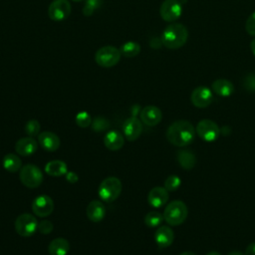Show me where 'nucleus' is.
Listing matches in <instances>:
<instances>
[{
  "mask_svg": "<svg viewBox=\"0 0 255 255\" xmlns=\"http://www.w3.org/2000/svg\"><path fill=\"white\" fill-rule=\"evenodd\" d=\"M195 128L186 120H179L172 123L166 130L167 140L178 147L190 144L195 137Z\"/></svg>",
  "mask_w": 255,
  "mask_h": 255,
  "instance_id": "1",
  "label": "nucleus"
},
{
  "mask_svg": "<svg viewBox=\"0 0 255 255\" xmlns=\"http://www.w3.org/2000/svg\"><path fill=\"white\" fill-rule=\"evenodd\" d=\"M188 39V30L181 23H171L167 25L162 31L160 42L161 44L170 50H176L181 48Z\"/></svg>",
  "mask_w": 255,
  "mask_h": 255,
  "instance_id": "2",
  "label": "nucleus"
},
{
  "mask_svg": "<svg viewBox=\"0 0 255 255\" xmlns=\"http://www.w3.org/2000/svg\"><path fill=\"white\" fill-rule=\"evenodd\" d=\"M188 214V209L185 203L181 200H173L168 203L163 211V219L170 226L182 224Z\"/></svg>",
  "mask_w": 255,
  "mask_h": 255,
  "instance_id": "3",
  "label": "nucleus"
},
{
  "mask_svg": "<svg viewBox=\"0 0 255 255\" xmlns=\"http://www.w3.org/2000/svg\"><path fill=\"white\" fill-rule=\"evenodd\" d=\"M122 189L123 186L121 180L116 176H109L103 179L100 183L98 193L104 202L111 203L121 195Z\"/></svg>",
  "mask_w": 255,
  "mask_h": 255,
  "instance_id": "4",
  "label": "nucleus"
},
{
  "mask_svg": "<svg viewBox=\"0 0 255 255\" xmlns=\"http://www.w3.org/2000/svg\"><path fill=\"white\" fill-rule=\"evenodd\" d=\"M121 57L122 54L120 49L108 45L98 49L95 54V61L100 67L111 68L120 62Z\"/></svg>",
  "mask_w": 255,
  "mask_h": 255,
  "instance_id": "5",
  "label": "nucleus"
},
{
  "mask_svg": "<svg viewBox=\"0 0 255 255\" xmlns=\"http://www.w3.org/2000/svg\"><path fill=\"white\" fill-rule=\"evenodd\" d=\"M19 178L24 186L36 188L43 182V172L37 165L28 163L21 167Z\"/></svg>",
  "mask_w": 255,
  "mask_h": 255,
  "instance_id": "6",
  "label": "nucleus"
},
{
  "mask_svg": "<svg viewBox=\"0 0 255 255\" xmlns=\"http://www.w3.org/2000/svg\"><path fill=\"white\" fill-rule=\"evenodd\" d=\"M38 220L31 213H22L15 220V230L22 237H30L38 230Z\"/></svg>",
  "mask_w": 255,
  "mask_h": 255,
  "instance_id": "7",
  "label": "nucleus"
},
{
  "mask_svg": "<svg viewBox=\"0 0 255 255\" xmlns=\"http://www.w3.org/2000/svg\"><path fill=\"white\" fill-rule=\"evenodd\" d=\"M196 133L204 141L212 142L216 140L220 134V128L217 124L211 120H201L195 128Z\"/></svg>",
  "mask_w": 255,
  "mask_h": 255,
  "instance_id": "8",
  "label": "nucleus"
},
{
  "mask_svg": "<svg viewBox=\"0 0 255 255\" xmlns=\"http://www.w3.org/2000/svg\"><path fill=\"white\" fill-rule=\"evenodd\" d=\"M182 6L178 0H164L159 8V15L162 20L173 23L180 18Z\"/></svg>",
  "mask_w": 255,
  "mask_h": 255,
  "instance_id": "9",
  "label": "nucleus"
},
{
  "mask_svg": "<svg viewBox=\"0 0 255 255\" xmlns=\"http://www.w3.org/2000/svg\"><path fill=\"white\" fill-rule=\"evenodd\" d=\"M71 14V4L68 0H54L48 8V16L53 21H63Z\"/></svg>",
  "mask_w": 255,
  "mask_h": 255,
  "instance_id": "10",
  "label": "nucleus"
},
{
  "mask_svg": "<svg viewBox=\"0 0 255 255\" xmlns=\"http://www.w3.org/2000/svg\"><path fill=\"white\" fill-rule=\"evenodd\" d=\"M33 213L38 217H47L54 210V201L47 194H40L32 202Z\"/></svg>",
  "mask_w": 255,
  "mask_h": 255,
  "instance_id": "11",
  "label": "nucleus"
},
{
  "mask_svg": "<svg viewBox=\"0 0 255 255\" xmlns=\"http://www.w3.org/2000/svg\"><path fill=\"white\" fill-rule=\"evenodd\" d=\"M192 105L199 109L207 108L213 102V93L210 89L204 86L195 88L190 96Z\"/></svg>",
  "mask_w": 255,
  "mask_h": 255,
  "instance_id": "12",
  "label": "nucleus"
},
{
  "mask_svg": "<svg viewBox=\"0 0 255 255\" xmlns=\"http://www.w3.org/2000/svg\"><path fill=\"white\" fill-rule=\"evenodd\" d=\"M123 131L125 138L133 141L139 137L142 131V123L136 117L132 116L127 119L123 124Z\"/></svg>",
  "mask_w": 255,
  "mask_h": 255,
  "instance_id": "13",
  "label": "nucleus"
},
{
  "mask_svg": "<svg viewBox=\"0 0 255 255\" xmlns=\"http://www.w3.org/2000/svg\"><path fill=\"white\" fill-rule=\"evenodd\" d=\"M139 118L142 124L148 127H154L161 121L162 114L161 111L155 106L144 107L139 114Z\"/></svg>",
  "mask_w": 255,
  "mask_h": 255,
  "instance_id": "14",
  "label": "nucleus"
},
{
  "mask_svg": "<svg viewBox=\"0 0 255 255\" xmlns=\"http://www.w3.org/2000/svg\"><path fill=\"white\" fill-rule=\"evenodd\" d=\"M38 148V142L32 136H25L17 140L15 144V150L18 155L29 156L36 152Z\"/></svg>",
  "mask_w": 255,
  "mask_h": 255,
  "instance_id": "15",
  "label": "nucleus"
},
{
  "mask_svg": "<svg viewBox=\"0 0 255 255\" xmlns=\"http://www.w3.org/2000/svg\"><path fill=\"white\" fill-rule=\"evenodd\" d=\"M168 200V191L161 186L151 188L147 194V201L154 208L162 207Z\"/></svg>",
  "mask_w": 255,
  "mask_h": 255,
  "instance_id": "16",
  "label": "nucleus"
},
{
  "mask_svg": "<svg viewBox=\"0 0 255 255\" xmlns=\"http://www.w3.org/2000/svg\"><path fill=\"white\" fill-rule=\"evenodd\" d=\"M39 144L47 151H56L61 144L59 136L49 130L42 131L38 135Z\"/></svg>",
  "mask_w": 255,
  "mask_h": 255,
  "instance_id": "17",
  "label": "nucleus"
},
{
  "mask_svg": "<svg viewBox=\"0 0 255 255\" xmlns=\"http://www.w3.org/2000/svg\"><path fill=\"white\" fill-rule=\"evenodd\" d=\"M174 240L173 230L165 225L157 227L154 233V241L159 248H166L172 244Z\"/></svg>",
  "mask_w": 255,
  "mask_h": 255,
  "instance_id": "18",
  "label": "nucleus"
},
{
  "mask_svg": "<svg viewBox=\"0 0 255 255\" xmlns=\"http://www.w3.org/2000/svg\"><path fill=\"white\" fill-rule=\"evenodd\" d=\"M87 216L93 222H100L106 216V206L100 200H92L87 206Z\"/></svg>",
  "mask_w": 255,
  "mask_h": 255,
  "instance_id": "19",
  "label": "nucleus"
},
{
  "mask_svg": "<svg viewBox=\"0 0 255 255\" xmlns=\"http://www.w3.org/2000/svg\"><path fill=\"white\" fill-rule=\"evenodd\" d=\"M105 146L111 150H119L125 144V135L118 130H110L104 137Z\"/></svg>",
  "mask_w": 255,
  "mask_h": 255,
  "instance_id": "20",
  "label": "nucleus"
},
{
  "mask_svg": "<svg viewBox=\"0 0 255 255\" xmlns=\"http://www.w3.org/2000/svg\"><path fill=\"white\" fill-rule=\"evenodd\" d=\"M212 92L220 97H229L234 92L233 84L227 79H217L212 83Z\"/></svg>",
  "mask_w": 255,
  "mask_h": 255,
  "instance_id": "21",
  "label": "nucleus"
},
{
  "mask_svg": "<svg viewBox=\"0 0 255 255\" xmlns=\"http://www.w3.org/2000/svg\"><path fill=\"white\" fill-rule=\"evenodd\" d=\"M70 250V243L67 239L58 237L52 240L48 246L50 255H67Z\"/></svg>",
  "mask_w": 255,
  "mask_h": 255,
  "instance_id": "22",
  "label": "nucleus"
},
{
  "mask_svg": "<svg viewBox=\"0 0 255 255\" xmlns=\"http://www.w3.org/2000/svg\"><path fill=\"white\" fill-rule=\"evenodd\" d=\"M176 159L179 165L186 169H192L196 164V156L195 154L187 149H180L176 153Z\"/></svg>",
  "mask_w": 255,
  "mask_h": 255,
  "instance_id": "23",
  "label": "nucleus"
},
{
  "mask_svg": "<svg viewBox=\"0 0 255 255\" xmlns=\"http://www.w3.org/2000/svg\"><path fill=\"white\" fill-rule=\"evenodd\" d=\"M68 171V167L65 161L60 159L50 160L45 165V172L51 176H62Z\"/></svg>",
  "mask_w": 255,
  "mask_h": 255,
  "instance_id": "24",
  "label": "nucleus"
},
{
  "mask_svg": "<svg viewBox=\"0 0 255 255\" xmlns=\"http://www.w3.org/2000/svg\"><path fill=\"white\" fill-rule=\"evenodd\" d=\"M3 167L8 172H16L21 169L22 161L21 158L15 153H7L2 159Z\"/></svg>",
  "mask_w": 255,
  "mask_h": 255,
  "instance_id": "25",
  "label": "nucleus"
},
{
  "mask_svg": "<svg viewBox=\"0 0 255 255\" xmlns=\"http://www.w3.org/2000/svg\"><path fill=\"white\" fill-rule=\"evenodd\" d=\"M120 51L122 56L126 58H132L139 54L140 45L134 41H128L121 46Z\"/></svg>",
  "mask_w": 255,
  "mask_h": 255,
  "instance_id": "26",
  "label": "nucleus"
},
{
  "mask_svg": "<svg viewBox=\"0 0 255 255\" xmlns=\"http://www.w3.org/2000/svg\"><path fill=\"white\" fill-rule=\"evenodd\" d=\"M163 220V214L157 211H150L144 216V224L149 228L158 227Z\"/></svg>",
  "mask_w": 255,
  "mask_h": 255,
  "instance_id": "27",
  "label": "nucleus"
},
{
  "mask_svg": "<svg viewBox=\"0 0 255 255\" xmlns=\"http://www.w3.org/2000/svg\"><path fill=\"white\" fill-rule=\"evenodd\" d=\"M102 5V0H85L83 7V14L87 17L92 16Z\"/></svg>",
  "mask_w": 255,
  "mask_h": 255,
  "instance_id": "28",
  "label": "nucleus"
},
{
  "mask_svg": "<svg viewBox=\"0 0 255 255\" xmlns=\"http://www.w3.org/2000/svg\"><path fill=\"white\" fill-rule=\"evenodd\" d=\"M41 126L40 123L37 120H30L26 123L25 125V132L27 133L28 136H38L40 133Z\"/></svg>",
  "mask_w": 255,
  "mask_h": 255,
  "instance_id": "29",
  "label": "nucleus"
},
{
  "mask_svg": "<svg viewBox=\"0 0 255 255\" xmlns=\"http://www.w3.org/2000/svg\"><path fill=\"white\" fill-rule=\"evenodd\" d=\"M75 121H76L77 126H79L80 128H88L92 125V122H93L90 114L88 112H85V111L79 112L76 115Z\"/></svg>",
  "mask_w": 255,
  "mask_h": 255,
  "instance_id": "30",
  "label": "nucleus"
},
{
  "mask_svg": "<svg viewBox=\"0 0 255 255\" xmlns=\"http://www.w3.org/2000/svg\"><path fill=\"white\" fill-rule=\"evenodd\" d=\"M181 184V180L179 178V176L177 175H169L165 180H164V185L163 187L167 190V191H175L176 189H178V187Z\"/></svg>",
  "mask_w": 255,
  "mask_h": 255,
  "instance_id": "31",
  "label": "nucleus"
},
{
  "mask_svg": "<svg viewBox=\"0 0 255 255\" xmlns=\"http://www.w3.org/2000/svg\"><path fill=\"white\" fill-rule=\"evenodd\" d=\"M91 126H92V128L95 131L100 132V131H104V130L108 129L109 127H110V124H109V122L105 118L97 117L96 119L93 120Z\"/></svg>",
  "mask_w": 255,
  "mask_h": 255,
  "instance_id": "32",
  "label": "nucleus"
},
{
  "mask_svg": "<svg viewBox=\"0 0 255 255\" xmlns=\"http://www.w3.org/2000/svg\"><path fill=\"white\" fill-rule=\"evenodd\" d=\"M53 223L48 219H43L38 223V231L41 234L48 235L53 231Z\"/></svg>",
  "mask_w": 255,
  "mask_h": 255,
  "instance_id": "33",
  "label": "nucleus"
},
{
  "mask_svg": "<svg viewBox=\"0 0 255 255\" xmlns=\"http://www.w3.org/2000/svg\"><path fill=\"white\" fill-rule=\"evenodd\" d=\"M245 30L248 35L255 37V12L251 13L246 20Z\"/></svg>",
  "mask_w": 255,
  "mask_h": 255,
  "instance_id": "34",
  "label": "nucleus"
},
{
  "mask_svg": "<svg viewBox=\"0 0 255 255\" xmlns=\"http://www.w3.org/2000/svg\"><path fill=\"white\" fill-rule=\"evenodd\" d=\"M243 87L249 92L255 91V74L254 73H250L244 78Z\"/></svg>",
  "mask_w": 255,
  "mask_h": 255,
  "instance_id": "35",
  "label": "nucleus"
},
{
  "mask_svg": "<svg viewBox=\"0 0 255 255\" xmlns=\"http://www.w3.org/2000/svg\"><path fill=\"white\" fill-rule=\"evenodd\" d=\"M65 176H66V180L68 182H70V183H75V182H77L79 180L78 174L76 172H74V171H67Z\"/></svg>",
  "mask_w": 255,
  "mask_h": 255,
  "instance_id": "36",
  "label": "nucleus"
},
{
  "mask_svg": "<svg viewBox=\"0 0 255 255\" xmlns=\"http://www.w3.org/2000/svg\"><path fill=\"white\" fill-rule=\"evenodd\" d=\"M244 255H255V242L250 243L245 250Z\"/></svg>",
  "mask_w": 255,
  "mask_h": 255,
  "instance_id": "37",
  "label": "nucleus"
},
{
  "mask_svg": "<svg viewBox=\"0 0 255 255\" xmlns=\"http://www.w3.org/2000/svg\"><path fill=\"white\" fill-rule=\"evenodd\" d=\"M250 49H251V52H252V54L255 56V38L251 41V43H250Z\"/></svg>",
  "mask_w": 255,
  "mask_h": 255,
  "instance_id": "38",
  "label": "nucleus"
},
{
  "mask_svg": "<svg viewBox=\"0 0 255 255\" xmlns=\"http://www.w3.org/2000/svg\"><path fill=\"white\" fill-rule=\"evenodd\" d=\"M228 255H244L243 253H241L240 251H236V250H234V251H231L230 253H228Z\"/></svg>",
  "mask_w": 255,
  "mask_h": 255,
  "instance_id": "39",
  "label": "nucleus"
},
{
  "mask_svg": "<svg viewBox=\"0 0 255 255\" xmlns=\"http://www.w3.org/2000/svg\"><path fill=\"white\" fill-rule=\"evenodd\" d=\"M179 255H196V254H195V253H193V252H191V251H185V252L180 253Z\"/></svg>",
  "mask_w": 255,
  "mask_h": 255,
  "instance_id": "40",
  "label": "nucleus"
},
{
  "mask_svg": "<svg viewBox=\"0 0 255 255\" xmlns=\"http://www.w3.org/2000/svg\"><path fill=\"white\" fill-rule=\"evenodd\" d=\"M206 255H221V254L219 252H217V251H210Z\"/></svg>",
  "mask_w": 255,
  "mask_h": 255,
  "instance_id": "41",
  "label": "nucleus"
},
{
  "mask_svg": "<svg viewBox=\"0 0 255 255\" xmlns=\"http://www.w3.org/2000/svg\"><path fill=\"white\" fill-rule=\"evenodd\" d=\"M72 1H74V2H81V1H84V0H72Z\"/></svg>",
  "mask_w": 255,
  "mask_h": 255,
  "instance_id": "42",
  "label": "nucleus"
}]
</instances>
